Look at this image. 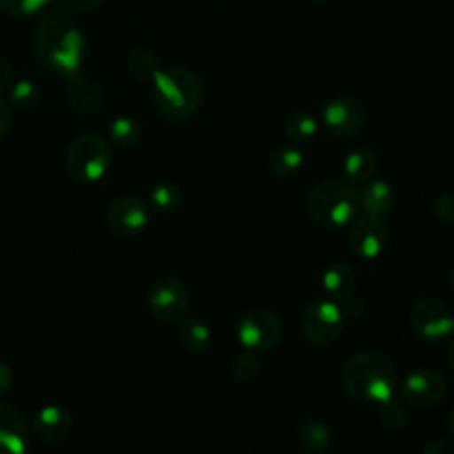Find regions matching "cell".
<instances>
[{
  "mask_svg": "<svg viewBox=\"0 0 454 454\" xmlns=\"http://www.w3.org/2000/svg\"><path fill=\"white\" fill-rule=\"evenodd\" d=\"M32 50L37 62L48 71L73 76L83 62L85 37L69 18L46 14L34 30Z\"/></svg>",
  "mask_w": 454,
  "mask_h": 454,
  "instance_id": "cell-1",
  "label": "cell"
},
{
  "mask_svg": "<svg viewBox=\"0 0 454 454\" xmlns=\"http://www.w3.org/2000/svg\"><path fill=\"white\" fill-rule=\"evenodd\" d=\"M397 380L394 362L376 351L353 355L340 371V381L348 395L364 403H385L392 397Z\"/></svg>",
  "mask_w": 454,
  "mask_h": 454,
  "instance_id": "cell-2",
  "label": "cell"
},
{
  "mask_svg": "<svg viewBox=\"0 0 454 454\" xmlns=\"http://www.w3.org/2000/svg\"><path fill=\"white\" fill-rule=\"evenodd\" d=\"M202 98L199 76L184 67L158 71L153 78V99L158 112L174 122L192 117Z\"/></svg>",
  "mask_w": 454,
  "mask_h": 454,
  "instance_id": "cell-3",
  "label": "cell"
},
{
  "mask_svg": "<svg viewBox=\"0 0 454 454\" xmlns=\"http://www.w3.org/2000/svg\"><path fill=\"white\" fill-rule=\"evenodd\" d=\"M307 211L323 227H348L362 211L360 193L355 186L337 179H323L307 195Z\"/></svg>",
  "mask_w": 454,
  "mask_h": 454,
  "instance_id": "cell-4",
  "label": "cell"
},
{
  "mask_svg": "<svg viewBox=\"0 0 454 454\" xmlns=\"http://www.w3.org/2000/svg\"><path fill=\"white\" fill-rule=\"evenodd\" d=\"M110 142L96 133L76 137L66 153V168L80 183L99 181L110 167Z\"/></svg>",
  "mask_w": 454,
  "mask_h": 454,
  "instance_id": "cell-5",
  "label": "cell"
},
{
  "mask_svg": "<svg viewBox=\"0 0 454 454\" xmlns=\"http://www.w3.org/2000/svg\"><path fill=\"white\" fill-rule=\"evenodd\" d=\"M282 337L280 317L268 309H250L236 323V339L248 351H266Z\"/></svg>",
  "mask_w": 454,
  "mask_h": 454,
  "instance_id": "cell-6",
  "label": "cell"
},
{
  "mask_svg": "<svg viewBox=\"0 0 454 454\" xmlns=\"http://www.w3.org/2000/svg\"><path fill=\"white\" fill-rule=\"evenodd\" d=\"M342 312L332 300H316L301 312V332L316 346H328L342 332Z\"/></svg>",
  "mask_w": 454,
  "mask_h": 454,
  "instance_id": "cell-7",
  "label": "cell"
},
{
  "mask_svg": "<svg viewBox=\"0 0 454 454\" xmlns=\"http://www.w3.org/2000/svg\"><path fill=\"white\" fill-rule=\"evenodd\" d=\"M151 312L165 321H181L190 307V296L186 287L176 277H160L153 282L147 294Z\"/></svg>",
  "mask_w": 454,
  "mask_h": 454,
  "instance_id": "cell-8",
  "label": "cell"
},
{
  "mask_svg": "<svg viewBox=\"0 0 454 454\" xmlns=\"http://www.w3.org/2000/svg\"><path fill=\"white\" fill-rule=\"evenodd\" d=\"M149 223V206L138 197H119L110 202L105 213V225L112 236L131 238Z\"/></svg>",
  "mask_w": 454,
  "mask_h": 454,
  "instance_id": "cell-9",
  "label": "cell"
},
{
  "mask_svg": "<svg viewBox=\"0 0 454 454\" xmlns=\"http://www.w3.org/2000/svg\"><path fill=\"white\" fill-rule=\"evenodd\" d=\"M411 328L427 340H442L454 332V314L436 298L419 300L410 312Z\"/></svg>",
  "mask_w": 454,
  "mask_h": 454,
  "instance_id": "cell-10",
  "label": "cell"
},
{
  "mask_svg": "<svg viewBox=\"0 0 454 454\" xmlns=\"http://www.w3.org/2000/svg\"><path fill=\"white\" fill-rule=\"evenodd\" d=\"M348 243L362 259L378 257L387 245V227L383 220L360 211L348 225Z\"/></svg>",
  "mask_w": 454,
  "mask_h": 454,
  "instance_id": "cell-11",
  "label": "cell"
},
{
  "mask_svg": "<svg viewBox=\"0 0 454 454\" xmlns=\"http://www.w3.org/2000/svg\"><path fill=\"white\" fill-rule=\"evenodd\" d=\"M447 392L445 378L433 369H415L404 376L399 385V395L411 406H433Z\"/></svg>",
  "mask_w": 454,
  "mask_h": 454,
  "instance_id": "cell-12",
  "label": "cell"
},
{
  "mask_svg": "<svg viewBox=\"0 0 454 454\" xmlns=\"http://www.w3.org/2000/svg\"><path fill=\"white\" fill-rule=\"evenodd\" d=\"M321 122L335 137H353L362 131L365 112L351 98H335L323 106Z\"/></svg>",
  "mask_w": 454,
  "mask_h": 454,
  "instance_id": "cell-13",
  "label": "cell"
},
{
  "mask_svg": "<svg viewBox=\"0 0 454 454\" xmlns=\"http://www.w3.org/2000/svg\"><path fill=\"white\" fill-rule=\"evenodd\" d=\"M28 442L30 434L23 415L0 403V454H27Z\"/></svg>",
  "mask_w": 454,
  "mask_h": 454,
  "instance_id": "cell-14",
  "label": "cell"
},
{
  "mask_svg": "<svg viewBox=\"0 0 454 454\" xmlns=\"http://www.w3.org/2000/svg\"><path fill=\"white\" fill-rule=\"evenodd\" d=\"M73 429V417L60 406H44L32 419V431L44 442H60Z\"/></svg>",
  "mask_w": 454,
  "mask_h": 454,
  "instance_id": "cell-15",
  "label": "cell"
},
{
  "mask_svg": "<svg viewBox=\"0 0 454 454\" xmlns=\"http://www.w3.org/2000/svg\"><path fill=\"white\" fill-rule=\"evenodd\" d=\"M67 85V99L73 108L80 112H94L99 108L103 101V92L99 83H96L92 78L83 76L80 73L69 76Z\"/></svg>",
  "mask_w": 454,
  "mask_h": 454,
  "instance_id": "cell-16",
  "label": "cell"
},
{
  "mask_svg": "<svg viewBox=\"0 0 454 454\" xmlns=\"http://www.w3.org/2000/svg\"><path fill=\"white\" fill-rule=\"evenodd\" d=\"M321 286L332 300L342 301L353 294L356 287V275L351 266L344 262H333L325 270Z\"/></svg>",
  "mask_w": 454,
  "mask_h": 454,
  "instance_id": "cell-17",
  "label": "cell"
},
{
  "mask_svg": "<svg viewBox=\"0 0 454 454\" xmlns=\"http://www.w3.org/2000/svg\"><path fill=\"white\" fill-rule=\"evenodd\" d=\"M360 193V207L367 215L383 216L394 206V192L392 186L383 179H371L362 186Z\"/></svg>",
  "mask_w": 454,
  "mask_h": 454,
  "instance_id": "cell-18",
  "label": "cell"
},
{
  "mask_svg": "<svg viewBox=\"0 0 454 454\" xmlns=\"http://www.w3.org/2000/svg\"><path fill=\"white\" fill-rule=\"evenodd\" d=\"M296 442L307 454H326L332 445V433L316 419H301L296 426Z\"/></svg>",
  "mask_w": 454,
  "mask_h": 454,
  "instance_id": "cell-19",
  "label": "cell"
},
{
  "mask_svg": "<svg viewBox=\"0 0 454 454\" xmlns=\"http://www.w3.org/2000/svg\"><path fill=\"white\" fill-rule=\"evenodd\" d=\"M376 167H378L376 156L369 149L358 147L349 154H346L342 163V172H344L346 183H349L351 186H358V184L364 186L372 179Z\"/></svg>",
  "mask_w": 454,
  "mask_h": 454,
  "instance_id": "cell-20",
  "label": "cell"
},
{
  "mask_svg": "<svg viewBox=\"0 0 454 454\" xmlns=\"http://www.w3.org/2000/svg\"><path fill=\"white\" fill-rule=\"evenodd\" d=\"M177 340L190 353H204L211 344V330L197 317H183L177 326Z\"/></svg>",
  "mask_w": 454,
  "mask_h": 454,
  "instance_id": "cell-21",
  "label": "cell"
},
{
  "mask_svg": "<svg viewBox=\"0 0 454 454\" xmlns=\"http://www.w3.org/2000/svg\"><path fill=\"white\" fill-rule=\"evenodd\" d=\"M303 165V153L294 145H282L275 149L268 158L270 170L278 177H289L296 174Z\"/></svg>",
  "mask_w": 454,
  "mask_h": 454,
  "instance_id": "cell-22",
  "label": "cell"
},
{
  "mask_svg": "<svg viewBox=\"0 0 454 454\" xmlns=\"http://www.w3.org/2000/svg\"><path fill=\"white\" fill-rule=\"evenodd\" d=\"M140 137H142V128L131 117L121 115L114 119L108 126V142L114 144L115 147H121V149L133 147L138 144Z\"/></svg>",
  "mask_w": 454,
  "mask_h": 454,
  "instance_id": "cell-23",
  "label": "cell"
},
{
  "mask_svg": "<svg viewBox=\"0 0 454 454\" xmlns=\"http://www.w3.org/2000/svg\"><path fill=\"white\" fill-rule=\"evenodd\" d=\"M319 121L312 112H296L286 122V137L296 144L309 142L316 137Z\"/></svg>",
  "mask_w": 454,
  "mask_h": 454,
  "instance_id": "cell-24",
  "label": "cell"
},
{
  "mask_svg": "<svg viewBox=\"0 0 454 454\" xmlns=\"http://www.w3.org/2000/svg\"><path fill=\"white\" fill-rule=\"evenodd\" d=\"M128 71L138 80H153L160 69L158 57L145 48L133 50L126 59Z\"/></svg>",
  "mask_w": 454,
  "mask_h": 454,
  "instance_id": "cell-25",
  "label": "cell"
},
{
  "mask_svg": "<svg viewBox=\"0 0 454 454\" xmlns=\"http://www.w3.org/2000/svg\"><path fill=\"white\" fill-rule=\"evenodd\" d=\"M181 190L172 183H161L151 190L149 204L160 213H170L181 204Z\"/></svg>",
  "mask_w": 454,
  "mask_h": 454,
  "instance_id": "cell-26",
  "label": "cell"
},
{
  "mask_svg": "<svg viewBox=\"0 0 454 454\" xmlns=\"http://www.w3.org/2000/svg\"><path fill=\"white\" fill-rule=\"evenodd\" d=\"M39 98V89L32 80H18L9 87V105L18 110H27L35 105Z\"/></svg>",
  "mask_w": 454,
  "mask_h": 454,
  "instance_id": "cell-27",
  "label": "cell"
},
{
  "mask_svg": "<svg viewBox=\"0 0 454 454\" xmlns=\"http://www.w3.org/2000/svg\"><path fill=\"white\" fill-rule=\"evenodd\" d=\"M380 417L385 427L388 429H403L408 422V411L404 408V404L401 401L395 399H387L385 403H381V410H380Z\"/></svg>",
  "mask_w": 454,
  "mask_h": 454,
  "instance_id": "cell-28",
  "label": "cell"
},
{
  "mask_svg": "<svg viewBox=\"0 0 454 454\" xmlns=\"http://www.w3.org/2000/svg\"><path fill=\"white\" fill-rule=\"evenodd\" d=\"M259 360L250 353V351H245V353H239L234 360H232V374L236 380L239 381H250L257 376L259 372Z\"/></svg>",
  "mask_w": 454,
  "mask_h": 454,
  "instance_id": "cell-29",
  "label": "cell"
},
{
  "mask_svg": "<svg viewBox=\"0 0 454 454\" xmlns=\"http://www.w3.org/2000/svg\"><path fill=\"white\" fill-rule=\"evenodd\" d=\"M50 0H0V9L11 16H30L39 12Z\"/></svg>",
  "mask_w": 454,
  "mask_h": 454,
  "instance_id": "cell-30",
  "label": "cell"
},
{
  "mask_svg": "<svg viewBox=\"0 0 454 454\" xmlns=\"http://www.w3.org/2000/svg\"><path fill=\"white\" fill-rule=\"evenodd\" d=\"M59 11L67 14H82L96 9L103 0H50Z\"/></svg>",
  "mask_w": 454,
  "mask_h": 454,
  "instance_id": "cell-31",
  "label": "cell"
},
{
  "mask_svg": "<svg viewBox=\"0 0 454 454\" xmlns=\"http://www.w3.org/2000/svg\"><path fill=\"white\" fill-rule=\"evenodd\" d=\"M431 211L442 222H454V195L443 193L431 204Z\"/></svg>",
  "mask_w": 454,
  "mask_h": 454,
  "instance_id": "cell-32",
  "label": "cell"
},
{
  "mask_svg": "<svg viewBox=\"0 0 454 454\" xmlns=\"http://www.w3.org/2000/svg\"><path fill=\"white\" fill-rule=\"evenodd\" d=\"M422 454H454V443L445 438H434L424 445Z\"/></svg>",
  "mask_w": 454,
  "mask_h": 454,
  "instance_id": "cell-33",
  "label": "cell"
},
{
  "mask_svg": "<svg viewBox=\"0 0 454 454\" xmlns=\"http://www.w3.org/2000/svg\"><path fill=\"white\" fill-rule=\"evenodd\" d=\"M12 121V114H11V106L5 99H0V138L7 133L9 126Z\"/></svg>",
  "mask_w": 454,
  "mask_h": 454,
  "instance_id": "cell-34",
  "label": "cell"
},
{
  "mask_svg": "<svg viewBox=\"0 0 454 454\" xmlns=\"http://www.w3.org/2000/svg\"><path fill=\"white\" fill-rule=\"evenodd\" d=\"M11 85H12V73L9 66L0 59V94L9 90Z\"/></svg>",
  "mask_w": 454,
  "mask_h": 454,
  "instance_id": "cell-35",
  "label": "cell"
},
{
  "mask_svg": "<svg viewBox=\"0 0 454 454\" xmlns=\"http://www.w3.org/2000/svg\"><path fill=\"white\" fill-rule=\"evenodd\" d=\"M12 383V371L5 362H0V394H4Z\"/></svg>",
  "mask_w": 454,
  "mask_h": 454,
  "instance_id": "cell-36",
  "label": "cell"
},
{
  "mask_svg": "<svg viewBox=\"0 0 454 454\" xmlns=\"http://www.w3.org/2000/svg\"><path fill=\"white\" fill-rule=\"evenodd\" d=\"M447 362H449V367L454 371V340L447 348Z\"/></svg>",
  "mask_w": 454,
  "mask_h": 454,
  "instance_id": "cell-37",
  "label": "cell"
},
{
  "mask_svg": "<svg viewBox=\"0 0 454 454\" xmlns=\"http://www.w3.org/2000/svg\"><path fill=\"white\" fill-rule=\"evenodd\" d=\"M445 424H447V429L450 431V434L454 436V408L449 411V415L445 419Z\"/></svg>",
  "mask_w": 454,
  "mask_h": 454,
  "instance_id": "cell-38",
  "label": "cell"
},
{
  "mask_svg": "<svg viewBox=\"0 0 454 454\" xmlns=\"http://www.w3.org/2000/svg\"><path fill=\"white\" fill-rule=\"evenodd\" d=\"M449 284H450V289L454 291V268H452L450 273H449Z\"/></svg>",
  "mask_w": 454,
  "mask_h": 454,
  "instance_id": "cell-39",
  "label": "cell"
},
{
  "mask_svg": "<svg viewBox=\"0 0 454 454\" xmlns=\"http://www.w3.org/2000/svg\"><path fill=\"white\" fill-rule=\"evenodd\" d=\"M314 2H330V0H314Z\"/></svg>",
  "mask_w": 454,
  "mask_h": 454,
  "instance_id": "cell-40",
  "label": "cell"
}]
</instances>
